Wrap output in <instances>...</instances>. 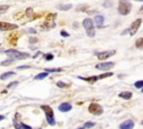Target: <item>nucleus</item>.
<instances>
[{"instance_id":"1","label":"nucleus","mask_w":143,"mask_h":129,"mask_svg":"<svg viewBox=\"0 0 143 129\" xmlns=\"http://www.w3.org/2000/svg\"><path fill=\"white\" fill-rule=\"evenodd\" d=\"M5 52L8 54L9 59H11V60H23V59H27V58L30 57L29 54L17 51V50H15V49H8V50H6Z\"/></svg>"},{"instance_id":"2","label":"nucleus","mask_w":143,"mask_h":129,"mask_svg":"<svg viewBox=\"0 0 143 129\" xmlns=\"http://www.w3.org/2000/svg\"><path fill=\"white\" fill-rule=\"evenodd\" d=\"M83 27L86 30V34L90 38H93L95 36V29H94V23L90 18H86L83 20Z\"/></svg>"},{"instance_id":"3","label":"nucleus","mask_w":143,"mask_h":129,"mask_svg":"<svg viewBox=\"0 0 143 129\" xmlns=\"http://www.w3.org/2000/svg\"><path fill=\"white\" fill-rule=\"evenodd\" d=\"M132 9V5L128 0H121L120 3H119V12L123 16L128 14Z\"/></svg>"},{"instance_id":"4","label":"nucleus","mask_w":143,"mask_h":129,"mask_svg":"<svg viewBox=\"0 0 143 129\" xmlns=\"http://www.w3.org/2000/svg\"><path fill=\"white\" fill-rule=\"evenodd\" d=\"M41 109L44 110V112L46 114V119H47V122L49 123L50 126H54L56 123L55 121V118H54V111L53 109L50 108L49 106H47V105H45V106H41Z\"/></svg>"},{"instance_id":"5","label":"nucleus","mask_w":143,"mask_h":129,"mask_svg":"<svg viewBox=\"0 0 143 129\" xmlns=\"http://www.w3.org/2000/svg\"><path fill=\"white\" fill-rule=\"evenodd\" d=\"M88 111L90 114H93L95 116H98V115H102L103 114V108L102 106H99L98 103H90V107H88Z\"/></svg>"},{"instance_id":"6","label":"nucleus","mask_w":143,"mask_h":129,"mask_svg":"<svg viewBox=\"0 0 143 129\" xmlns=\"http://www.w3.org/2000/svg\"><path fill=\"white\" fill-rule=\"evenodd\" d=\"M141 23H142V19H136L134 22L132 23L131 27H130V29H128V32H130L131 36H134V34H136L137 29L140 28V26H141Z\"/></svg>"},{"instance_id":"7","label":"nucleus","mask_w":143,"mask_h":129,"mask_svg":"<svg viewBox=\"0 0 143 129\" xmlns=\"http://www.w3.org/2000/svg\"><path fill=\"white\" fill-rule=\"evenodd\" d=\"M115 54H116V51H115V50H108V51L98 52V54H97V58H98L99 60H105V59H107V58L114 56Z\"/></svg>"},{"instance_id":"8","label":"nucleus","mask_w":143,"mask_h":129,"mask_svg":"<svg viewBox=\"0 0 143 129\" xmlns=\"http://www.w3.org/2000/svg\"><path fill=\"white\" fill-rule=\"evenodd\" d=\"M18 26L15 23H8V22H0V30L2 31H7V30H14L17 29Z\"/></svg>"},{"instance_id":"9","label":"nucleus","mask_w":143,"mask_h":129,"mask_svg":"<svg viewBox=\"0 0 143 129\" xmlns=\"http://www.w3.org/2000/svg\"><path fill=\"white\" fill-rule=\"evenodd\" d=\"M114 67V62H103V63H98L95 66V68L98 69V70H110Z\"/></svg>"},{"instance_id":"10","label":"nucleus","mask_w":143,"mask_h":129,"mask_svg":"<svg viewBox=\"0 0 143 129\" xmlns=\"http://www.w3.org/2000/svg\"><path fill=\"white\" fill-rule=\"evenodd\" d=\"M93 23H95V25H96L98 28H102V27H104V17H103V16H101V14H97V16H95Z\"/></svg>"},{"instance_id":"11","label":"nucleus","mask_w":143,"mask_h":129,"mask_svg":"<svg viewBox=\"0 0 143 129\" xmlns=\"http://www.w3.org/2000/svg\"><path fill=\"white\" fill-rule=\"evenodd\" d=\"M133 127H134V122H133L132 120H126V121H124L123 123L120 125L121 129H132Z\"/></svg>"},{"instance_id":"12","label":"nucleus","mask_w":143,"mask_h":129,"mask_svg":"<svg viewBox=\"0 0 143 129\" xmlns=\"http://www.w3.org/2000/svg\"><path fill=\"white\" fill-rule=\"evenodd\" d=\"M58 109L60 110V111H63V112H67V111H69L70 109H72V105L68 103V102H63L61 105H59Z\"/></svg>"},{"instance_id":"13","label":"nucleus","mask_w":143,"mask_h":129,"mask_svg":"<svg viewBox=\"0 0 143 129\" xmlns=\"http://www.w3.org/2000/svg\"><path fill=\"white\" fill-rule=\"evenodd\" d=\"M78 79H82V80H85V81H88L90 83H94L96 80H98L97 79V76H93V77H90V78H85V77H81V76H78Z\"/></svg>"},{"instance_id":"14","label":"nucleus","mask_w":143,"mask_h":129,"mask_svg":"<svg viewBox=\"0 0 143 129\" xmlns=\"http://www.w3.org/2000/svg\"><path fill=\"white\" fill-rule=\"evenodd\" d=\"M15 128L16 129H31V127L27 126V125H25L23 122H16L15 121Z\"/></svg>"},{"instance_id":"15","label":"nucleus","mask_w":143,"mask_h":129,"mask_svg":"<svg viewBox=\"0 0 143 129\" xmlns=\"http://www.w3.org/2000/svg\"><path fill=\"white\" fill-rule=\"evenodd\" d=\"M16 74L14 71H9V72H5L3 75H1L0 76V79L1 80H6V79H8V78H10V77H12V76H15Z\"/></svg>"},{"instance_id":"16","label":"nucleus","mask_w":143,"mask_h":129,"mask_svg":"<svg viewBox=\"0 0 143 129\" xmlns=\"http://www.w3.org/2000/svg\"><path fill=\"white\" fill-rule=\"evenodd\" d=\"M120 97L123 98V99H125V100H128V99H131V98H132V94H131L130 91L121 92V94H120Z\"/></svg>"},{"instance_id":"17","label":"nucleus","mask_w":143,"mask_h":129,"mask_svg":"<svg viewBox=\"0 0 143 129\" xmlns=\"http://www.w3.org/2000/svg\"><path fill=\"white\" fill-rule=\"evenodd\" d=\"M47 76H48V72L44 71V72H40L39 75L35 76V79H36V80H40V79H44V78H46Z\"/></svg>"},{"instance_id":"18","label":"nucleus","mask_w":143,"mask_h":129,"mask_svg":"<svg viewBox=\"0 0 143 129\" xmlns=\"http://www.w3.org/2000/svg\"><path fill=\"white\" fill-rule=\"evenodd\" d=\"M63 69L61 68H47L45 71L46 72H60Z\"/></svg>"},{"instance_id":"19","label":"nucleus","mask_w":143,"mask_h":129,"mask_svg":"<svg viewBox=\"0 0 143 129\" xmlns=\"http://www.w3.org/2000/svg\"><path fill=\"white\" fill-rule=\"evenodd\" d=\"M70 8H72V5H60V6H58V9H60V10H69Z\"/></svg>"},{"instance_id":"20","label":"nucleus","mask_w":143,"mask_h":129,"mask_svg":"<svg viewBox=\"0 0 143 129\" xmlns=\"http://www.w3.org/2000/svg\"><path fill=\"white\" fill-rule=\"evenodd\" d=\"M135 46L137 47V48H142L143 47V38H139L136 40V42H135Z\"/></svg>"},{"instance_id":"21","label":"nucleus","mask_w":143,"mask_h":129,"mask_svg":"<svg viewBox=\"0 0 143 129\" xmlns=\"http://www.w3.org/2000/svg\"><path fill=\"white\" fill-rule=\"evenodd\" d=\"M111 76H113V72H107V74H104V75L97 76V79H103V78H106V77H111Z\"/></svg>"},{"instance_id":"22","label":"nucleus","mask_w":143,"mask_h":129,"mask_svg":"<svg viewBox=\"0 0 143 129\" xmlns=\"http://www.w3.org/2000/svg\"><path fill=\"white\" fill-rule=\"evenodd\" d=\"M8 9H9L8 5H2V6H0V12H6Z\"/></svg>"},{"instance_id":"23","label":"nucleus","mask_w":143,"mask_h":129,"mask_svg":"<svg viewBox=\"0 0 143 129\" xmlns=\"http://www.w3.org/2000/svg\"><path fill=\"white\" fill-rule=\"evenodd\" d=\"M95 126V122H92V121H87V122L84 125V127L83 128H90V127Z\"/></svg>"},{"instance_id":"24","label":"nucleus","mask_w":143,"mask_h":129,"mask_svg":"<svg viewBox=\"0 0 143 129\" xmlns=\"http://www.w3.org/2000/svg\"><path fill=\"white\" fill-rule=\"evenodd\" d=\"M56 17V14H48L47 16V18H46V21H53L54 20V18Z\"/></svg>"},{"instance_id":"25","label":"nucleus","mask_w":143,"mask_h":129,"mask_svg":"<svg viewBox=\"0 0 143 129\" xmlns=\"http://www.w3.org/2000/svg\"><path fill=\"white\" fill-rule=\"evenodd\" d=\"M12 61H14V60H11V59H8V60L2 61V62H1V65H2V66H9L10 63H12Z\"/></svg>"},{"instance_id":"26","label":"nucleus","mask_w":143,"mask_h":129,"mask_svg":"<svg viewBox=\"0 0 143 129\" xmlns=\"http://www.w3.org/2000/svg\"><path fill=\"white\" fill-rule=\"evenodd\" d=\"M134 86L136 87V88H142V87H143V81H142V80L136 81V82L134 83Z\"/></svg>"},{"instance_id":"27","label":"nucleus","mask_w":143,"mask_h":129,"mask_svg":"<svg viewBox=\"0 0 143 129\" xmlns=\"http://www.w3.org/2000/svg\"><path fill=\"white\" fill-rule=\"evenodd\" d=\"M103 6L105 7V8H106V7H112V6H113V3H112V0H107V1H105V2L103 3Z\"/></svg>"},{"instance_id":"28","label":"nucleus","mask_w":143,"mask_h":129,"mask_svg":"<svg viewBox=\"0 0 143 129\" xmlns=\"http://www.w3.org/2000/svg\"><path fill=\"white\" fill-rule=\"evenodd\" d=\"M57 86L60 87V88H66V87H68L69 85H68V83H64V82H61V81H59V82H57Z\"/></svg>"},{"instance_id":"29","label":"nucleus","mask_w":143,"mask_h":129,"mask_svg":"<svg viewBox=\"0 0 143 129\" xmlns=\"http://www.w3.org/2000/svg\"><path fill=\"white\" fill-rule=\"evenodd\" d=\"M18 85V81H14V82H11V83H9L8 86H7V88H12V87H15V86H17Z\"/></svg>"},{"instance_id":"30","label":"nucleus","mask_w":143,"mask_h":129,"mask_svg":"<svg viewBox=\"0 0 143 129\" xmlns=\"http://www.w3.org/2000/svg\"><path fill=\"white\" fill-rule=\"evenodd\" d=\"M53 58H54V56L52 54H47L46 57H45V59H46V60H52Z\"/></svg>"},{"instance_id":"31","label":"nucleus","mask_w":143,"mask_h":129,"mask_svg":"<svg viewBox=\"0 0 143 129\" xmlns=\"http://www.w3.org/2000/svg\"><path fill=\"white\" fill-rule=\"evenodd\" d=\"M60 34L63 36V37H69V34L66 32V31H64V30H61V31H60Z\"/></svg>"},{"instance_id":"32","label":"nucleus","mask_w":143,"mask_h":129,"mask_svg":"<svg viewBox=\"0 0 143 129\" xmlns=\"http://www.w3.org/2000/svg\"><path fill=\"white\" fill-rule=\"evenodd\" d=\"M29 41H30L31 43H32V42H37V39H36V38H31Z\"/></svg>"},{"instance_id":"33","label":"nucleus","mask_w":143,"mask_h":129,"mask_svg":"<svg viewBox=\"0 0 143 129\" xmlns=\"http://www.w3.org/2000/svg\"><path fill=\"white\" fill-rule=\"evenodd\" d=\"M30 66H23V67H19L18 69H26V68H29Z\"/></svg>"},{"instance_id":"34","label":"nucleus","mask_w":143,"mask_h":129,"mask_svg":"<svg viewBox=\"0 0 143 129\" xmlns=\"http://www.w3.org/2000/svg\"><path fill=\"white\" fill-rule=\"evenodd\" d=\"M5 119V116H2V115H0V120H3Z\"/></svg>"},{"instance_id":"35","label":"nucleus","mask_w":143,"mask_h":129,"mask_svg":"<svg viewBox=\"0 0 143 129\" xmlns=\"http://www.w3.org/2000/svg\"><path fill=\"white\" fill-rule=\"evenodd\" d=\"M137 1H142V0H137Z\"/></svg>"},{"instance_id":"36","label":"nucleus","mask_w":143,"mask_h":129,"mask_svg":"<svg viewBox=\"0 0 143 129\" xmlns=\"http://www.w3.org/2000/svg\"><path fill=\"white\" fill-rule=\"evenodd\" d=\"M78 129H84V128H78Z\"/></svg>"},{"instance_id":"37","label":"nucleus","mask_w":143,"mask_h":129,"mask_svg":"<svg viewBox=\"0 0 143 129\" xmlns=\"http://www.w3.org/2000/svg\"><path fill=\"white\" fill-rule=\"evenodd\" d=\"M39 129H40V128H39Z\"/></svg>"}]
</instances>
